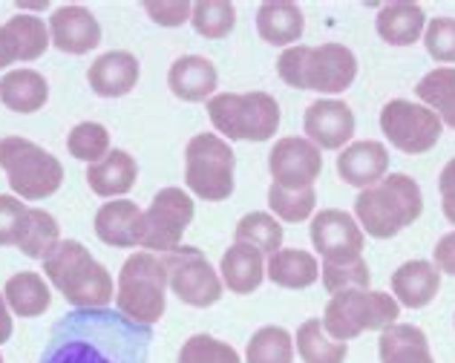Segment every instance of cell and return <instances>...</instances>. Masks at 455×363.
Wrapping results in <instances>:
<instances>
[{
  "mask_svg": "<svg viewBox=\"0 0 455 363\" xmlns=\"http://www.w3.org/2000/svg\"><path fill=\"white\" fill-rule=\"evenodd\" d=\"M153 329L113 309H76L52 326L41 363H148Z\"/></svg>",
  "mask_w": 455,
  "mask_h": 363,
  "instance_id": "6da1fadb",
  "label": "cell"
},
{
  "mask_svg": "<svg viewBox=\"0 0 455 363\" xmlns=\"http://www.w3.org/2000/svg\"><path fill=\"white\" fill-rule=\"evenodd\" d=\"M44 274L73 309H107L113 302V277L76 239H61L44 260Z\"/></svg>",
  "mask_w": 455,
  "mask_h": 363,
  "instance_id": "7a4b0ae2",
  "label": "cell"
},
{
  "mask_svg": "<svg viewBox=\"0 0 455 363\" xmlns=\"http://www.w3.org/2000/svg\"><path fill=\"white\" fill-rule=\"evenodd\" d=\"M424 211L421 185L406 173H389L378 185L357 193L355 216L363 231L375 239L398 237L406 225H412Z\"/></svg>",
  "mask_w": 455,
  "mask_h": 363,
  "instance_id": "3957f363",
  "label": "cell"
},
{
  "mask_svg": "<svg viewBox=\"0 0 455 363\" xmlns=\"http://www.w3.org/2000/svg\"><path fill=\"white\" fill-rule=\"evenodd\" d=\"M280 78L294 90H315L338 95L357 78V58L343 44L289 46L277 60Z\"/></svg>",
  "mask_w": 455,
  "mask_h": 363,
  "instance_id": "277c9868",
  "label": "cell"
},
{
  "mask_svg": "<svg viewBox=\"0 0 455 363\" xmlns=\"http://www.w3.org/2000/svg\"><path fill=\"white\" fill-rule=\"evenodd\" d=\"M164 292H167V271L162 260L150 251H139L127 257L118 274L116 306L127 320L153 326L164 314Z\"/></svg>",
  "mask_w": 455,
  "mask_h": 363,
  "instance_id": "5b68a950",
  "label": "cell"
},
{
  "mask_svg": "<svg viewBox=\"0 0 455 363\" xmlns=\"http://www.w3.org/2000/svg\"><path fill=\"white\" fill-rule=\"evenodd\" d=\"M208 116L231 141H268L280 127V104L268 93H222L208 101Z\"/></svg>",
  "mask_w": 455,
  "mask_h": 363,
  "instance_id": "8992f818",
  "label": "cell"
},
{
  "mask_svg": "<svg viewBox=\"0 0 455 363\" xmlns=\"http://www.w3.org/2000/svg\"><path fill=\"white\" fill-rule=\"evenodd\" d=\"M401 314V302L387 292H369V288H352L329 300L323 314V329L331 341H352L361 332H383Z\"/></svg>",
  "mask_w": 455,
  "mask_h": 363,
  "instance_id": "52a82bcc",
  "label": "cell"
},
{
  "mask_svg": "<svg viewBox=\"0 0 455 363\" xmlns=\"http://www.w3.org/2000/svg\"><path fill=\"white\" fill-rule=\"evenodd\" d=\"M0 167L18 199H46L64 182V165L23 136L0 139Z\"/></svg>",
  "mask_w": 455,
  "mask_h": 363,
  "instance_id": "ba28073f",
  "label": "cell"
},
{
  "mask_svg": "<svg viewBox=\"0 0 455 363\" xmlns=\"http://www.w3.org/2000/svg\"><path fill=\"white\" fill-rule=\"evenodd\" d=\"M234 150L217 133H199L185 150V182L205 202H222L234 193Z\"/></svg>",
  "mask_w": 455,
  "mask_h": 363,
  "instance_id": "9c48e42d",
  "label": "cell"
},
{
  "mask_svg": "<svg viewBox=\"0 0 455 363\" xmlns=\"http://www.w3.org/2000/svg\"><path fill=\"white\" fill-rule=\"evenodd\" d=\"M171 292L194 309H208L222 297V280L205 260V254L190 246H179L162 257Z\"/></svg>",
  "mask_w": 455,
  "mask_h": 363,
  "instance_id": "30bf717a",
  "label": "cell"
},
{
  "mask_svg": "<svg viewBox=\"0 0 455 363\" xmlns=\"http://www.w3.org/2000/svg\"><path fill=\"white\" fill-rule=\"evenodd\" d=\"M380 130H383V136L389 139L392 148H398L401 153H410V156H421L438 144L444 125H441L438 113H433L424 104L392 99L389 104H383V110H380Z\"/></svg>",
  "mask_w": 455,
  "mask_h": 363,
  "instance_id": "8fae6325",
  "label": "cell"
},
{
  "mask_svg": "<svg viewBox=\"0 0 455 363\" xmlns=\"http://www.w3.org/2000/svg\"><path fill=\"white\" fill-rule=\"evenodd\" d=\"M194 222V199L182 188H162L145 211L141 246L148 251H173L182 246L188 225Z\"/></svg>",
  "mask_w": 455,
  "mask_h": 363,
  "instance_id": "7c38bea8",
  "label": "cell"
},
{
  "mask_svg": "<svg viewBox=\"0 0 455 363\" xmlns=\"http://www.w3.org/2000/svg\"><path fill=\"white\" fill-rule=\"evenodd\" d=\"M311 242L326 265H349L363 260V228L346 211H320L311 220Z\"/></svg>",
  "mask_w": 455,
  "mask_h": 363,
  "instance_id": "4fadbf2b",
  "label": "cell"
},
{
  "mask_svg": "<svg viewBox=\"0 0 455 363\" xmlns=\"http://www.w3.org/2000/svg\"><path fill=\"white\" fill-rule=\"evenodd\" d=\"M271 185L283 190H306L315 188V179L323 171V153L317 144L300 136H285L268 153Z\"/></svg>",
  "mask_w": 455,
  "mask_h": 363,
  "instance_id": "5bb4252c",
  "label": "cell"
},
{
  "mask_svg": "<svg viewBox=\"0 0 455 363\" xmlns=\"http://www.w3.org/2000/svg\"><path fill=\"white\" fill-rule=\"evenodd\" d=\"M303 127L308 141L317 144L320 150H340L355 136V113L343 101L320 99L308 104Z\"/></svg>",
  "mask_w": 455,
  "mask_h": 363,
  "instance_id": "9a60e30c",
  "label": "cell"
},
{
  "mask_svg": "<svg viewBox=\"0 0 455 363\" xmlns=\"http://www.w3.org/2000/svg\"><path fill=\"white\" fill-rule=\"evenodd\" d=\"M50 27L38 15H12L0 27V69L15 60H35L50 46Z\"/></svg>",
  "mask_w": 455,
  "mask_h": 363,
  "instance_id": "2e32d148",
  "label": "cell"
},
{
  "mask_svg": "<svg viewBox=\"0 0 455 363\" xmlns=\"http://www.w3.org/2000/svg\"><path fill=\"white\" fill-rule=\"evenodd\" d=\"M50 38L61 52L84 55L101 44V27L90 9L61 6L50 18Z\"/></svg>",
  "mask_w": 455,
  "mask_h": 363,
  "instance_id": "e0dca14e",
  "label": "cell"
},
{
  "mask_svg": "<svg viewBox=\"0 0 455 363\" xmlns=\"http://www.w3.org/2000/svg\"><path fill=\"white\" fill-rule=\"evenodd\" d=\"M95 234L101 242L116 248H136L141 246L145 234V214L139 211L136 202L130 199H113L95 214Z\"/></svg>",
  "mask_w": 455,
  "mask_h": 363,
  "instance_id": "ac0fdd59",
  "label": "cell"
},
{
  "mask_svg": "<svg viewBox=\"0 0 455 363\" xmlns=\"http://www.w3.org/2000/svg\"><path fill=\"white\" fill-rule=\"evenodd\" d=\"M389 171V153L380 141H355L338 156V173L352 188H372Z\"/></svg>",
  "mask_w": 455,
  "mask_h": 363,
  "instance_id": "d6986e66",
  "label": "cell"
},
{
  "mask_svg": "<svg viewBox=\"0 0 455 363\" xmlns=\"http://www.w3.org/2000/svg\"><path fill=\"white\" fill-rule=\"evenodd\" d=\"M87 81L92 93L101 95V99H122L139 84V60L133 52L124 50L104 52L101 58L92 60Z\"/></svg>",
  "mask_w": 455,
  "mask_h": 363,
  "instance_id": "ffe728a7",
  "label": "cell"
},
{
  "mask_svg": "<svg viewBox=\"0 0 455 363\" xmlns=\"http://www.w3.org/2000/svg\"><path fill=\"white\" fill-rule=\"evenodd\" d=\"M167 84L171 93L182 101H205L213 95L220 84L217 67L205 55H185L173 60L171 72H167Z\"/></svg>",
  "mask_w": 455,
  "mask_h": 363,
  "instance_id": "44dd1931",
  "label": "cell"
},
{
  "mask_svg": "<svg viewBox=\"0 0 455 363\" xmlns=\"http://www.w3.org/2000/svg\"><path fill=\"white\" fill-rule=\"evenodd\" d=\"M441 288V271L427 260L403 262L398 271L392 274V292L395 300L410 309H424L435 300Z\"/></svg>",
  "mask_w": 455,
  "mask_h": 363,
  "instance_id": "7402d4cb",
  "label": "cell"
},
{
  "mask_svg": "<svg viewBox=\"0 0 455 363\" xmlns=\"http://www.w3.org/2000/svg\"><path fill=\"white\" fill-rule=\"evenodd\" d=\"M139 179V165L127 150H110L101 162L87 167V185L99 197H124Z\"/></svg>",
  "mask_w": 455,
  "mask_h": 363,
  "instance_id": "603a6c76",
  "label": "cell"
},
{
  "mask_svg": "<svg viewBox=\"0 0 455 363\" xmlns=\"http://www.w3.org/2000/svg\"><path fill=\"white\" fill-rule=\"evenodd\" d=\"M380 363H435L424 329L412 323H392L378 337Z\"/></svg>",
  "mask_w": 455,
  "mask_h": 363,
  "instance_id": "cb8c5ba5",
  "label": "cell"
},
{
  "mask_svg": "<svg viewBox=\"0 0 455 363\" xmlns=\"http://www.w3.org/2000/svg\"><path fill=\"white\" fill-rule=\"evenodd\" d=\"M306 18L297 4L289 0H268L257 12V32L266 44L274 46H289L303 35Z\"/></svg>",
  "mask_w": 455,
  "mask_h": 363,
  "instance_id": "d4e9b609",
  "label": "cell"
},
{
  "mask_svg": "<svg viewBox=\"0 0 455 363\" xmlns=\"http://www.w3.org/2000/svg\"><path fill=\"white\" fill-rule=\"evenodd\" d=\"M378 35L392 46H412L427 29V15L418 4H406V0H398V4H389L378 12Z\"/></svg>",
  "mask_w": 455,
  "mask_h": 363,
  "instance_id": "484cf974",
  "label": "cell"
},
{
  "mask_svg": "<svg viewBox=\"0 0 455 363\" xmlns=\"http://www.w3.org/2000/svg\"><path fill=\"white\" fill-rule=\"evenodd\" d=\"M50 99V84L35 69H12L0 81V101L12 113H38Z\"/></svg>",
  "mask_w": 455,
  "mask_h": 363,
  "instance_id": "4316f807",
  "label": "cell"
},
{
  "mask_svg": "<svg viewBox=\"0 0 455 363\" xmlns=\"http://www.w3.org/2000/svg\"><path fill=\"white\" fill-rule=\"evenodd\" d=\"M220 269H222V283L228 286V292H234V294L257 292L262 277H266L262 254L251 246H243V242H236V246L225 251Z\"/></svg>",
  "mask_w": 455,
  "mask_h": 363,
  "instance_id": "83f0119b",
  "label": "cell"
},
{
  "mask_svg": "<svg viewBox=\"0 0 455 363\" xmlns=\"http://www.w3.org/2000/svg\"><path fill=\"white\" fill-rule=\"evenodd\" d=\"M266 274L274 286L283 288H308L317 283L320 265L315 254L300 251V248H280L268 257Z\"/></svg>",
  "mask_w": 455,
  "mask_h": 363,
  "instance_id": "f1b7e54d",
  "label": "cell"
},
{
  "mask_svg": "<svg viewBox=\"0 0 455 363\" xmlns=\"http://www.w3.org/2000/svg\"><path fill=\"white\" fill-rule=\"evenodd\" d=\"M4 297L9 302V309L20 314V318H38V314H44L52 302L50 286H46L44 277L35 271H20L15 277H9Z\"/></svg>",
  "mask_w": 455,
  "mask_h": 363,
  "instance_id": "f546056e",
  "label": "cell"
},
{
  "mask_svg": "<svg viewBox=\"0 0 455 363\" xmlns=\"http://www.w3.org/2000/svg\"><path fill=\"white\" fill-rule=\"evenodd\" d=\"M297 352L306 363H343L349 355V346L331 341L323 329V320L311 318L297 329Z\"/></svg>",
  "mask_w": 455,
  "mask_h": 363,
  "instance_id": "4dcf8cb0",
  "label": "cell"
},
{
  "mask_svg": "<svg viewBox=\"0 0 455 363\" xmlns=\"http://www.w3.org/2000/svg\"><path fill=\"white\" fill-rule=\"evenodd\" d=\"M236 242H243V246H251L259 254H268L271 257V254L280 251L283 246V222H277L266 211H251L236 225Z\"/></svg>",
  "mask_w": 455,
  "mask_h": 363,
  "instance_id": "1f68e13d",
  "label": "cell"
},
{
  "mask_svg": "<svg viewBox=\"0 0 455 363\" xmlns=\"http://www.w3.org/2000/svg\"><path fill=\"white\" fill-rule=\"evenodd\" d=\"M248 363H291L294 360V337L283 326H262L254 332L245 349Z\"/></svg>",
  "mask_w": 455,
  "mask_h": 363,
  "instance_id": "d6a6232c",
  "label": "cell"
},
{
  "mask_svg": "<svg viewBox=\"0 0 455 363\" xmlns=\"http://www.w3.org/2000/svg\"><path fill=\"white\" fill-rule=\"evenodd\" d=\"M58 242H61V228H58L55 216L44 208H29V225L18 248L32 260H46Z\"/></svg>",
  "mask_w": 455,
  "mask_h": 363,
  "instance_id": "836d02e7",
  "label": "cell"
},
{
  "mask_svg": "<svg viewBox=\"0 0 455 363\" xmlns=\"http://www.w3.org/2000/svg\"><path fill=\"white\" fill-rule=\"evenodd\" d=\"M190 23H194V29L202 38L220 41L234 29L236 9L228 0H199V4H194V12H190Z\"/></svg>",
  "mask_w": 455,
  "mask_h": 363,
  "instance_id": "e575fe53",
  "label": "cell"
},
{
  "mask_svg": "<svg viewBox=\"0 0 455 363\" xmlns=\"http://www.w3.org/2000/svg\"><path fill=\"white\" fill-rule=\"evenodd\" d=\"M67 148L76 159L95 165L101 162L107 153H110V133L99 121H81L67 136Z\"/></svg>",
  "mask_w": 455,
  "mask_h": 363,
  "instance_id": "d590c367",
  "label": "cell"
},
{
  "mask_svg": "<svg viewBox=\"0 0 455 363\" xmlns=\"http://www.w3.org/2000/svg\"><path fill=\"white\" fill-rule=\"evenodd\" d=\"M268 205L277 220L283 222H306L311 214H315L317 205V193L315 188L306 190H283L277 185L268 188Z\"/></svg>",
  "mask_w": 455,
  "mask_h": 363,
  "instance_id": "8d00e7d4",
  "label": "cell"
},
{
  "mask_svg": "<svg viewBox=\"0 0 455 363\" xmlns=\"http://www.w3.org/2000/svg\"><path fill=\"white\" fill-rule=\"evenodd\" d=\"M176 363H243L234 346H228L211 335L188 337Z\"/></svg>",
  "mask_w": 455,
  "mask_h": 363,
  "instance_id": "74e56055",
  "label": "cell"
},
{
  "mask_svg": "<svg viewBox=\"0 0 455 363\" xmlns=\"http://www.w3.org/2000/svg\"><path fill=\"white\" fill-rule=\"evenodd\" d=\"M372 283V274H369L366 260H357L349 265H326L323 262V286L326 292L340 294V292H352V288H369Z\"/></svg>",
  "mask_w": 455,
  "mask_h": 363,
  "instance_id": "f35d334b",
  "label": "cell"
},
{
  "mask_svg": "<svg viewBox=\"0 0 455 363\" xmlns=\"http://www.w3.org/2000/svg\"><path fill=\"white\" fill-rule=\"evenodd\" d=\"M29 225V205L0 193V246H20Z\"/></svg>",
  "mask_w": 455,
  "mask_h": 363,
  "instance_id": "ab89813d",
  "label": "cell"
},
{
  "mask_svg": "<svg viewBox=\"0 0 455 363\" xmlns=\"http://www.w3.org/2000/svg\"><path fill=\"white\" fill-rule=\"evenodd\" d=\"M452 93H455V67H438L433 72H427V76L418 81V87H415V95L433 113L450 99Z\"/></svg>",
  "mask_w": 455,
  "mask_h": 363,
  "instance_id": "60d3db41",
  "label": "cell"
},
{
  "mask_svg": "<svg viewBox=\"0 0 455 363\" xmlns=\"http://www.w3.org/2000/svg\"><path fill=\"white\" fill-rule=\"evenodd\" d=\"M424 46L435 60H455V18H435L424 29Z\"/></svg>",
  "mask_w": 455,
  "mask_h": 363,
  "instance_id": "b9f144b4",
  "label": "cell"
},
{
  "mask_svg": "<svg viewBox=\"0 0 455 363\" xmlns=\"http://www.w3.org/2000/svg\"><path fill=\"white\" fill-rule=\"evenodd\" d=\"M145 12L159 23V27H182V23L190 18V12H194V4H188V0H148L145 4Z\"/></svg>",
  "mask_w": 455,
  "mask_h": 363,
  "instance_id": "7bdbcfd3",
  "label": "cell"
},
{
  "mask_svg": "<svg viewBox=\"0 0 455 363\" xmlns=\"http://www.w3.org/2000/svg\"><path fill=\"white\" fill-rule=\"evenodd\" d=\"M438 188H441V208H444V216L455 225V159L447 162V167L441 171Z\"/></svg>",
  "mask_w": 455,
  "mask_h": 363,
  "instance_id": "ee69618b",
  "label": "cell"
},
{
  "mask_svg": "<svg viewBox=\"0 0 455 363\" xmlns=\"http://www.w3.org/2000/svg\"><path fill=\"white\" fill-rule=\"evenodd\" d=\"M435 269L438 271H444V274H452L455 277V231L444 234L438 239V246H435Z\"/></svg>",
  "mask_w": 455,
  "mask_h": 363,
  "instance_id": "f6af8a7d",
  "label": "cell"
},
{
  "mask_svg": "<svg viewBox=\"0 0 455 363\" xmlns=\"http://www.w3.org/2000/svg\"><path fill=\"white\" fill-rule=\"evenodd\" d=\"M12 337V314H9V302L0 294V346Z\"/></svg>",
  "mask_w": 455,
  "mask_h": 363,
  "instance_id": "bcb514c9",
  "label": "cell"
},
{
  "mask_svg": "<svg viewBox=\"0 0 455 363\" xmlns=\"http://www.w3.org/2000/svg\"><path fill=\"white\" fill-rule=\"evenodd\" d=\"M0 363H4V358H0Z\"/></svg>",
  "mask_w": 455,
  "mask_h": 363,
  "instance_id": "7dc6e473",
  "label": "cell"
}]
</instances>
